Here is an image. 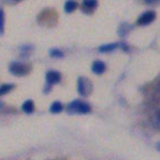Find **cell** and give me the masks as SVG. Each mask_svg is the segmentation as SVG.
Wrapping results in <instances>:
<instances>
[{
	"instance_id": "cell-9",
	"label": "cell",
	"mask_w": 160,
	"mask_h": 160,
	"mask_svg": "<svg viewBox=\"0 0 160 160\" xmlns=\"http://www.w3.org/2000/svg\"><path fill=\"white\" fill-rule=\"evenodd\" d=\"M78 7V5L75 0H66V2L64 3V7H63V8H64V11L66 13H71L76 10Z\"/></svg>"
},
{
	"instance_id": "cell-15",
	"label": "cell",
	"mask_w": 160,
	"mask_h": 160,
	"mask_svg": "<svg viewBox=\"0 0 160 160\" xmlns=\"http://www.w3.org/2000/svg\"><path fill=\"white\" fill-rule=\"evenodd\" d=\"M143 2L147 5H152V3H160V0H143Z\"/></svg>"
},
{
	"instance_id": "cell-12",
	"label": "cell",
	"mask_w": 160,
	"mask_h": 160,
	"mask_svg": "<svg viewBox=\"0 0 160 160\" xmlns=\"http://www.w3.org/2000/svg\"><path fill=\"white\" fill-rule=\"evenodd\" d=\"M15 88V85L13 84H2V85H0V96L6 95V94H8L9 92H11Z\"/></svg>"
},
{
	"instance_id": "cell-1",
	"label": "cell",
	"mask_w": 160,
	"mask_h": 160,
	"mask_svg": "<svg viewBox=\"0 0 160 160\" xmlns=\"http://www.w3.org/2000/svg\"><path fill=\"white\" fill-rule=\"evenodd\" d=\"M66 110L68 113H74V114H88L91 112V107L86 102H83L81 100H74L67 104Z\"/></svg>"
},
{
	"instance_id": "cell-6",
	"label": "cell",
	"mask_w": 160,
	"mask_h": 160,
	"mask_svg": "<svg viewBox=\"0 0 160 160\" xmlns=\"http://www.w3.org/2000/svg\"><path fill=\"white\" fill-rule=\"evenodd\" d=\"M91 71L96 75H101L107 71V65L103 61H94L92 63Z\"/></svg>"
},
{
	"instance_id": "cell-2",
	"label": "cell",
	"mask_w": 160,
	"mask_h": 160,
	"mask_svg": "<svg viewBox=\"0 0 160 160\" xmlns=\"http://www.w3.org/2000/svg\"><path fill=\"white\" fill-rule=\"evenodd\" d=\"M8 71L15 76H25L29 72V67L28 65L20 63V62H11L9 64Z\"/></svg>"
},
{
	"instance_id": "cell-14",
	"label": "cell",
	"mask_w": 160,
	"mask_h": 160,
	"mask_svg": "<svg viewBox=\"0 0 160 160\" xmlns=\"http://www.w3.org/2000/svg\"><path fill=\"white\" fill-rule=\"evenodd\" d=\"M5 32V12L2 9H0V35Z\"/></svg>"
},
{
	"instance_id": "cell-5",
	"label": "cell",
	"mask_w": 160,
	"mask_h": 160,
	"mask_svg": "<svg viewBox=\"0 0 160 160\" xmlns=\"http://www.w3.org/2000/svg\"><path fill=\"white\" fill-rule=\"evenodd\" d=\"M62 80V75L57 71H48L45 75V81L46 84L48 85V90L55 84H58Z\"/></svg>"
},
{
	"instance_id": "cell-10",
	"label": "cell",
	"mask_w": 160,
	"mask_h": 160,
	"mask_svg": "<svg viewBox=\"0 0 160 160\" xmlns=\"http://www.w3.org/2000/svg\"><path fill=\"white\" fill-rule=\"evenodd\" d=\"M22 110L24 111L25 113H27V114H30V113H32V112H34V110H35L34 102H32V100H27V101H25L24 103H22Z\"/></svg>"
},
{
	"instance_id": "cell-3",
	"label": "cell",
	"mask_w": 160,
	"mask_h": 160,
	"mask_svg": "<svg viewBox=\"0 0 160 160\" xmlns=\"http://www.w3.org/2000/svg\"><path fill=\"white\" fill-rule=\"evenodd\" d=\"M156 19V12L153 10H147L143 13H141L139 18L137 19V25L138 26H148L152 22H155Z\"/></svg>"
},
{
	"instance_id": "cell-11",
	"label": "cell",
	"mask_w": 160,
	"mask_h": 160,
	"mask_svg": "<svg viewBox=\"0 0 160 160\" xmlns=\"http://www.w3.org/2000/svg\"><path fill=\"white\" fill-rule=\"evenodd\" d=\"M63 110H64V107H63V104H62L59 101L53 102V103H52V105H51V108H49V111H51V113H55V114H57V113H61Z\"/></svg>"
},
{
	"instance_id": "cell-7",
	"label": "cell",
	"mask_w": 160,
	"mask_h": 160,
	"mask_svg": "<svg viewBox=\"0 0 160 160\" xmlns=\"http://www.w3.org/2000/svg\"><path fill=\"white\" fill-rule=\"evenodd\" d=\"M120 47V43H110V44H104V45H101L99 48H98V51L100 53H111V52L115 51L117 48Z\"/></svg>"
},
{
	"instance_id": "cell-16",
	"label": "cell",
	"mask_w": 160,
	"mask_h": 160,
	"mask_svg": "<svg viewBox=\"0 0 160 160\" xmlns=\"http://www.w3.org/2000/svg\"><path fill=\"white\" fill-rule=\"evenodd\" d=\"M13 1H16V2H19V1H22V0H13Z\"/></svg>"
},
{
	"instance_id": "cell-8",
	"label": "cell",
	"mask_w": 160,
	"mask_h": 160,
	"mask_svg": "<svg viewBox=\"0 0 160 160\" xmlns=\"http://www.w3.org/2000/svg\"><path fill=\"white\" fill-rule=\"evenodd\" d=\"M82 7L84 11L92 12L98 7V0H82Z\"/></svg>"
},
{
	"instance_id": "cell-17",
	"label": "cell",
	"mask_w": 160,
	"mask_h": 160,
	"mask_svg": "<svg viewBox=\"0 0 160 160\" xmlns=\"http://www.w3.org/2000/svg\"><path fill=\"white\" fill-rule=\"evenodd\" d=\"M158 149H159V151H160V144H159V146H158Z\"/></svg>"
},
{
	"instance_id": "cell-4",
	"label": "cell",
	"mask_w": 160,
	"mask_h": 160,
	"mask_svg": "<svg viewBox=\"0 0 160 160\" xmlns=\"http://www.w3.org/2000/svg\"><path fill=\"white\" fill-rule=\"evenodd\" d=\"M92 90L91 82L86 78H78V92L82 96H88Z\"/></svg>"
},
{
	"instance_id": "cell-13",
	"label": "cell",
	"mask_w": 160,
	"mask_h": 160,
	"mask_svg": "<svg viewBox=\"0 0 160 160\" xmlns=\"http://www.w3.org/2000/svg\"><path fill=\"white\" fill-rule=\"evenodd\" d=\"M49 55L51 57H56V58H61V57L64 56V53L58 49V48H52L51 51H49Z\"/></svg>"
}]
</instances>
